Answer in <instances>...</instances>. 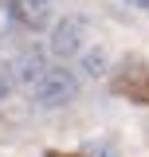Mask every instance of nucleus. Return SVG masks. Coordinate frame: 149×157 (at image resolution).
Segmentation results:
<instances>
[{
  "instance_id": "obj_2",
  "label": "nucleus",
  "mask_w": 149,
  "mask_h": 157,
  "mask_svg": "<svg viewBox=\"0 0 149 157\" xmlns=\"http://www.w3.org/2000/svg\"><path fill=\"white\" fill-rule=\"evenodd\" d=\"M82 39H86V20L82 16H63L51 28V51L59 59H71L82 51Z\"/></svg>"
},
{
  "instance_id": "obj_3",
  "label": "nucleus",
  "mask_w": 149,
  "mask_h": 157,
  "mask_svg": "<svg viewBox=\"0 0 149 157\" xmlns=\"http://www.w3.org/2000/svg\"><path fill=\"white\" fill-rule=\"evenodd\" d=\"M43 71H47L43 51H20V55L8 63V78L20 82V86H32L36 78H43Z\"/></svg>"
},
{
  "instance_id": "obj_8",
  "label": "nucleus",
  "mask_w": 149,
  "mask_h": 157,
  "mask_svg": "<svg viewBox=\"0 0 149 157\" xmlns=\"http://www.w3.org/2000/svg\"><path fill=\"white\" fill-rule=\"evenodd\" d=\"M102 157H114V153H110V149H102Z\"/></svg>"
},
{
  "instance_id": "obj_6",
  "label": "nucleus",
  "mask_w": 149,
  "mask_h": 157,
  "mask_svg": "<svg viewBox=\"0 0 149 157\" xmlns=\"http://www.w3.org/2000/svg\"><path fill=\"white\" fill-rule=\"evenodd\" d=\"M8 90H12V78H8V75H4V71H0V102L8 98Z\"/></svg>"
},
{
  "instance_id": "obj_1",
  "label": "nucleus",
  "mask_w": 149,
  "mask_h": 157,
  "mask_svg": "<svg viewBox=\"0 0 149 157\" xmlns=\"http://www.w3.org/2000/svg\"><path fill=\"white\" fill-rule=\"evenodd\" d=\"M74 94H78V78L71 71H63V67H47L43 78L32 82V102L36 106H47V110L51 106H67Z\"/></svg>"
},
{
  "instance_id": "obj_7",
  "label": "nucleus",
  "mask_w": 149,
  "mask_h": 157,
  "mask_svg": "<svg viewBox=\"0 0 149 157\" xmlns=\"http://www.w3.org/2000/svg\"><path fill=\"white\" fill-rule=\"evenodd\" d=\"M130 4L133 8H149V0H130Z\"/></svg>"
},
{
  "instance_id": "obj_4",
  "label": "nucleus",
  "mask_w": 149,
  "mask_h": 157,
  "mask_svg": "<svg viewBox=\"0 0 149 157\" xmlns=\"http://www.w3.org/2000/svg\"><path fill=\"white\" fill-rule=\"evenodd\" d=\"M8 12H12L24 28H47V20H51V0H12Z\"/></svg>"
},
{
  "instance_id": "obj_5",
  "label": "nucleus",
  "mask_w": 149,
  "mask_h": 157,
  "mask_svg": "<svg viewBox=\"0 0 149 157\" xmlns=\"http://www.w3.org/2000/svg\"><path fill=\"white\" fill-rule=\"evenodd\" d=\"M82 67H86L90 75H106L110 59H106V51H102V47H86V51H82Z\"/></svg>"
}]
</instances>
